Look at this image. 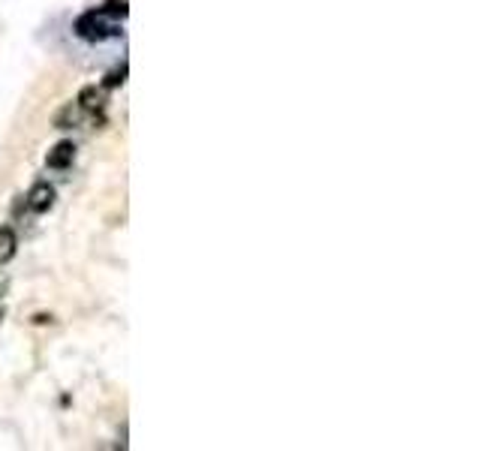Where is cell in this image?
<instances>
[{
    "label": "cell",
    "instance_id": "cell-1",
    "mask_svg": "<svg viewBox=\"0 0 481 451\" xmlns=\"http://www.w3.org/2000/svg\"><path fill=\"white\" fill-rule=\"evenodd\" d=\"M76 34L88 39V43H103L109 36H118V30H114V21L103 10H90L76 21Z\"/></svg>",
    "mask_w": 481,
    "mask_h": 451
},
{
    "label": "cell",
    "instance_id": "cell-7",
    "mask_svg": "<svg viewBox=\"0 0 481 451\" xmlns=\"http://www.w3.org/2000/svg\"><path fill=\"white\" fill-rule=\"evenodd\" d=\"M99 10H103L105 15H109V19H127V0H109V3L105 6H99Z\"/></svg>",
    "mask_w": 481,
    "mask_h": 451
},
{
    "label": "cell",
    "instance_id": "cell-2",
    "mask_svg": "<svg viewBox=\"0 0 481 451\" xmlns=\"http://www.w3.org/2000/svg\"><path fill=\"white\" fill-rule=\"evenodd\" d=\"M24 204H28L33 214H45L54 204V187L48 184V180H37L28 190V196H24Z\"/></svg>",
    "mask_w": 481,
    "mask_h": 451
},
{
    "label": "cell",
    "instance_id": "cell-4",
    "mask_svg": "<svg viewBox=\"0 0 481 451\" xmlns=\"http://www.w3.org/2000/svg\"><path fill=\"white\" fill-rule=\"evenodd\" d=\"M79 105L90 114L103 112L105 109V87H96V85H88L79 90Z\"/></svg>",
    "mask_w": 481,
    "mask_h": 451
},
{
    "label": "cell",
    "instance_id": "cell-5",
    "mask_svg": "<svg viewBox=\"0 0 481 451\" xmlns=\"http://www.w3.org/2000/svg\"><path fill=\"white\" fill-rule=\"evenodd\" d=\"M81 118H85V109L76 103H63L61 105V112L54 114V127L57 129H72V127H79L81 124Z\"/></svg>",
    "mask_w": 481,
    "mask_h": 451
},
{
    "label": "cell",
    "instance_id": "cell-6",
    "mask_svg": "<svg viewBox=\"0 0 481 451\" xmlns=\"http://www.w3.org/2000/svg\"><path fill=\"white\" fill-rule=\"evenodd\" d=\"M15 250H19V238L10 226H0V265L3 262H10L15 256Z\"/></svg>",
    "mask_w": 481,
    "mask_h": 451
},
{
    "label": "cell",
    "instance_id": "cell-3",
    "mask_svg": "<svg viewBox=\"0 0 481 451\" xmlns=\"http://www.w3.org/2000/svg\"><path fill=\"white\" fill-rule=\"evenodd\" d=\"M72 160H76V145H72V142H57L52 151H48L45 166L48 169H66V166H72Z\"/></svg>",
    "mask_w": 481,
    "mask_h": 451
},
{
    "label": "cell",
    "instance_id": "cell-8",
    "mask_svg": "<svg viewBox=\"0 0 481 451\" xmlns=\"http://www.w3.org/2000/svg\"><path fill=\"white\" fill-rule=\"evenodd\" d=\"M123 81H127V67H121V70L109 72V76H105V81H103V87H105V90H112V87L123 85Z\"/></svg>",
    "mask_w": 481,
    "mask_h": 451
},
{
    "label": "cell",
    "instance_id": "cell-9",
    "mask_svg": "<svg viewBox=\"0 0 481 451\" xmlns=\"http://www.w3.org/2000/svg\"><path fill=\"white\" fill-rule=\"evenodd\" d=\"M0 319H3V310H0Z\"/></svg>",
    "mask_w": 481,
    "mask_h": 451
}]
</instances>
